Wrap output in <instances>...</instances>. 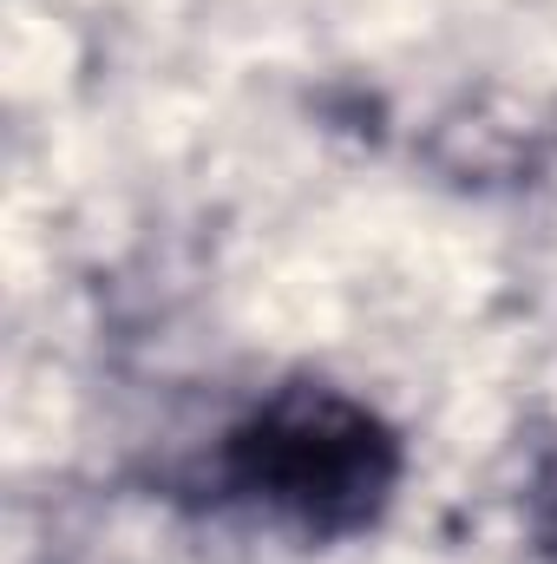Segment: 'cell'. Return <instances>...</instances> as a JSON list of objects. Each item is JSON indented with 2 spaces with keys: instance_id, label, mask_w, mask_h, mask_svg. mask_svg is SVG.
Segmentation results:
<instances>
[{
  "instance_id": "obj_1",
  "label": "cell",
  "mask_w": 557,
  "mask_h": 564,
  "mask_svg": "<svg viewBox=\"0 0 557 564\" xmlns=\"http://www.w3.org/2000/svg\"><path fill=\"white\" fill-rule=\"evenodd\" d=\"M0 59L13 112H66V93L79 79V33L59 13V0H7Z\"/></svg>"
}]
</instances>
